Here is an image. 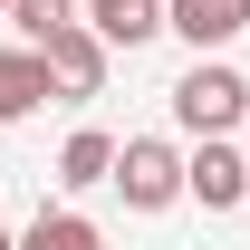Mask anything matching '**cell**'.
Returning a JSON list of instances; mask_svg holds the SVG:
<instances>
[{
  "instance_id": "11",
  "label": "cell",
  "mask_w": 250,
  "mask_h": 250,
  "mask_svg": "<svg viewBox=\"0 0 250 250\" xmlns=\"http://www.w3.org/2000/svg\"><path fill=\"white\" fill-rule=\"evenodd\" d=\"M0 29H10V0H0Z\"/></svg>"
},
{
  "instance_id": "8",
  "label": "cell",
  "mask_w": 250,
  "mask_h": 250,
  "mask_svg": "<svg viewBox=\"0 0 250 250\" xmlns=\"http://www.w3.org/2000/svg\"><path fill=\"white\" fill-rule=\"evenodd\" d=\"M106 173H116V135H96V125H77V135L58 145V192H96Z\"/></svg>"
},
{
  "instance_id": "6",
  "label": "cell",
  "mask_w": 250,
  "mask_h": 250,
  "mask_svg": "<svg viewBox=\"0 0 250 250\" xmlns=\"http://www.w3.org/2000/svg\"><path fill=\"white\" fill-rule=\"evenodd\" d=\"M77 20H87L106 48H145L164 29V0H77Z\"/></svg>"
},
{
  "instance_id": "3",
  "label": "cell",
  "mask_w": 250,
  "mask_h": 250,
  "mask_svg": "<svg viewBox=\"0 0 250 250\" xmlns=\"http://www.w3.org/2000/svg\"><path fill=\"white\" fill-rule=\"evenodd\" d=\"M183 202H202V212H241L250 202V154L231 135H202L183 154Z\"/></svg>"
},
{
  "instance_id": "13",
  "label": "cell",
  "mask_w": 250,
  "mask_h": 250,
  "mask_svg": "<svg viewBox=\"0 0 250 250\" xmlns=\"http://www.w3.org/2000/svg\"><path fill=\"white\" fill-rule=\"evenodd\" d=\"M241 125H250V116H241Z\"/></svg>"
},
{
  "instance_id": "2",
  "label": "cell",
  "mask_w": 250,
  "mask_h": 250,
  "mask_svg": "<svg viewBox=\"0 0 250 250\" xmlns=\"http://www.w3.org/2000/svg\"><path fill=\"white\" fill-rule=\"evenodd\" d=\"M106 183L125 192V212H173V202H183V154H173L164 135H125Z\"/></svg>"
},
{
  "instance_id": "4",
  "label": "cell",
  "mask_w": 250,
  "mask_h": 250,
  "mask_svg": "<svg viewBox=\"0 0 250 250\" xmlns=\"http://www.w3.org/2000/svg\"><path fill=\"white\" fill-rule=\"evenodd\" d=\"M39 67H48V96H96L106 87V39L87 20H67V29L39 39Z\"/></svg>"
},
{
  "instance_id": "5",
  "label": "cell",
  "mask_w": 250,
  "mask_h": 250,
  "mask_svg": "<svg viewBox=\"0 0 250 250\" xmlns=\"http://www.w3.org/2000/svg\"><path fill=\"white\" fill-rule=\"evenodd\" d=\"M164 29L192 39V58H212V48H231L250 29V0H164Z\"/></svg>"
},
{
  "instance_id": "1",
  "label": "cell",
  "mask_w": 250,
  "mask_h": 250,
  "mask_svg": "<svg viewBox=\"0 0 250 250\" xmlns=\"http://www.w3.org/2000/svg\"><path fill=\"white\" fill-rule=\"evenodd\" d=\"M241 116H250V77H241V67L192 58L183 77H173V125H183L192 145H202V135H231Z\"/></svg>"
},
{
  "instance_id": "12",
  "label": "cell",
  "mask_w": 250,
  "mask_h": 250,
  "mask_svg": "<svg viewBox=\"0 0 250 250\" xmlns=\"http://www.w3.org/2000/svg\"><path fill=\"white\" fill-rule=\"evenodd\" d=\"M0 250H10V221H0Z\"/></svg>"
},
{
  "instance_id": "7",
  "label": "cell",
  "mask_w": 250,
  "mask_h": 250,
  "mask_svg": "<svg viewBox=\"0 0 250 250\" xmlns=\"http://www.w3.org/2000/svg\"><path fill=\"white\" fill-rule=\"evenodd\" d=\"M39 106H48V67H39V48H0V125H29Z\"/></svg>"
},
{
  "instance_id": "9",
  "label": "cell",
  "mask_w": 250,
  "mask_h": 250,
  "mask_svg": "<svg viewBox=\"0 0 250 250\" xmlns=\"http://www.w3.org/2000/svg\"><path fill=\"white\" fill-rule=\"evenodd\" d=\"M10 250H106V231H96L87 212H67V202H58V212H39L29 231H10Z\"/></svg>"
},
{
  "instance_id": "10",
  "label": "cell",
  "mask_w": 250,
  "mask_h": 250,
  "mask_svg": "<svg viewBox=\"0 0 250 250\" xmlns=\"http://www.w3.org/2000/svg\"><path fill=\"white\" fill-rule=\"evenodd\" d=\"M77 20V0H10V29H20V48H39L48 29H67Z\"/></svg>"
}]
</instances>
